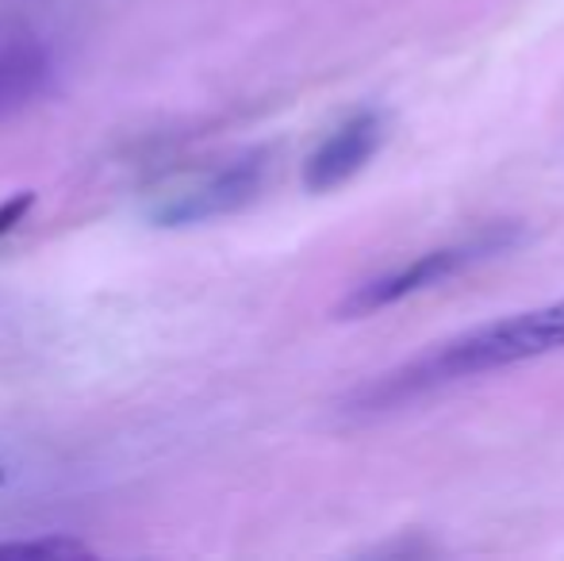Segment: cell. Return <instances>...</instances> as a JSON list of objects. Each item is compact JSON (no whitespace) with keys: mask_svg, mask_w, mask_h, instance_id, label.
Instances as JSON below:
<instances>
[{"mask_svg":"<svg viewBox=\"0 0 564 561\" xmlns=\"http://www.w3.org/2000/svg\"><path fill=\"white\" fill-rule=\"evenodd\" d=\"M553 350H564V300L503 315V320L473 327L442 346H431L426 354L411 358L403 369L380 377V392L392 404H403V400L419 397V392L491 374V369L519 366V362L545 358Z\"/></svg>","mask_w":564,"mask_h":561,"instance_id":"6da1fadb","label":"cell"},{"mask_svg":"<svg viewBox=\"0 0 564 561\" xmlns=\"http://www.w3.org/2000/svg\"><path fill=\"white\" fill-rule=\"evenodd\" d=\"M511 242H514L511 227H488V231L473 235V239L453 242V247L426 250V255H419L415 262L400 266V270L380 273V278L357 284V289L349 292L346 300H341L338 312L346 315V320H357V315H372V312H384V308L400 304V300L415 296V292H426V289H434V284L457 278L460 270H468V266L484 262V258L503 255V250L511 247Z\"/></svg>","mask_w":564,"mask_h":561,"instance_id":"7a4b0ae2","label":"cell"},{"mask_svg":"<svg viewBox=\"0 0 564 561\" xmlns=\"http://www.w3.org/2000/svg\"><path fill=\"white\" fill-rule=\"evenodd\" d=\"M265 170H269L265 150H253V154L235 158V162L219 165L212 177L196 181L193 188H185V193L158 204L154 224L158 227H193V224H212V219L235 216V212L250 208V204L261 196V188H265Z\"/></svg>","mask_w":564,"mask_h":561,"instance_id":"3957f363","label":"cell"},{"mask_svg":"<svg viewBox=\"0 0 564 561\" xmlns=\"http://www.w3.org/2000/svg\"><path fill=\"white\" fill-rule=\"evenodd\" d=\"M384 112L377 108H365V112H354L346 123H338L319 147L307 154L304 162V185L312 193H335L338 185L354 181L365 165L372 162V154L384 142Z\"/></svg>","mask_w":564,"mask_h":561,"instance_id":"277c9868","label":"cell"},{"mask_svg":"<svg viewBox=\"0 0 564 561\" xmlns=\"http://www.w3.org/2000/svg\"><path fill=\"white\" fill-rule=\"evenodd\" d=\"M51 51L23 23H0V123L23 112L51 85Z\"/></svg>","mask_w":564,"mask_h":561,"instance_id":"5b68a950","label":"cell"},{"mask_svg":"<svg viewBox=\"0 0 564 561\" xmlns=\"http://www.w3.org/2000/svg\"><path fill=\"white\" fill-rule=\"evenodd\" d=\"M93 547L66 535H43V539L0 542V558H89Z\"/></svg>","mask_w":564,"mask_h":561,"instance_id":"8992f818","label":"cell"},{"mask_svg":"<svg viewBox=\"0 0 564 561\" xmlns=\"http://www.w3.org/2000/svg\"><path fill=\"white\" fill-rule=\"evenodd\" d=\"M31 204H35V196H31V193H15V196H8V201H0V239H4V235H12L15 227L28 219Z\"/></svg>","mask_w":564,"mask_h":561,"instance_id":"52a82bcc","label":"cell"},{"mask_svg":"<svg viewBox=\"0 0 564 561\" xmlns=\"http://www.w3.org/2000/svg\"><path fill=\"white\" fill-rule=\"evenodd\" d=\"M0 485H4V465H0Z\"/></svg>","mask_w":564,"mask_h":561,"instance_id":"ba28073f","label":"cell"}]
</instances>
